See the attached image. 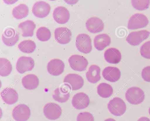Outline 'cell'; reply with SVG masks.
Here are the masks:
<instances>
[{
    "label": "cell",
    "mask_w": 150,
    "mask_h": 121,
    "mask_svg": "<svg viewBox=\"0 0 150 121\" xmlns=\"http://www.w3.org/2000/svg\"><path fill=\"white\" fill-rule=\"evenodd\" d=\"M125 97L127 101L130 104L138 105L144 101L145 94L140 88L132 87L127 90L125 94Z\"/></svg>",
    "instance_id": "1"
},
{
    "label": "cell",
    "mask_w": 150,
    "mask_h": 121,
    "mask_svg": "<svg viewBox=\"0 0 150 121\" xmlns=\"http://www.w3.org/2000/svg\"><path fill=\"white\" fill-rule=\"evenodd\" d=\"M76 45L78 50L84 54L89 53L92 50L91 40L90 36L85 33H81L77 36Z\"/></svg>",
    "instance_id": "2"
},
{
    "label": "cell",
    "mask_w": 150,
    "mask_h": 121,
    "mask_svg": "<svg viewBox=\"0 0 150 121\" xmlns=\"http://www.w3.org/2000/svg\"><path fill=\"white\" fill-rule=\"evenodd\" d=\"M110 112L116 116L122 115L125 112L126 106L124 101L119 97H115L111 100L108 104Z\"/></svg>",
    "instance_id": "3"
},
{
    "label": "cell",
    "mask_w": 150,
    "mask_h": 121,
    "mask_svg": "<svg viewBox=\"0 0 150 121\" xmlns=\"http://www.w3.org/2000/svg\"><path fill=\"white\" fill-rule=\"evenodd\" d=\"M149 20L144 15L140 13H136L129 18L127 28L130 30H134L144 28L149 23Z\"/></svg>",
    "instance_id": "4"
},
{
    "label": "cell",
    "mask_w": 150,
    "mask_h": 121,
    "mask_svg": "<svg viewBox=\"0 0 150 121\" xmlns=\"http://www.w3.org/2000/svg\"><path fill=\"white\" fill-rule=\"evenodd\" d=\"M63 82L64 84L72 90L80 89L84 84V80L82 77L78 74L74 73L67 75L64 79Z\"/></svg>",
    "instance_id": "5"
},
{
    "label": "cell",
    "mask_w": 150,
    "mask_h": 121,
    "mask_svg": "<svg viewBox=\"0 0 150 121\" xmlns=\"http://www.w3.org/2000/svg\"><path fill=\"white\" fill-rule=\"evenodd\" d=\"M30 113V108L27 105L20 104L13 109L12 115L16 121H26L29 118Z\"/></svg>",
    "instance_id": "6"
},
{
    "label": "cell",
    "mask_w": 150,
    "mask_h": 121,
    "mask_svg": "<svg viewBox=\"0 0 150 121\" xmlns=\"http://www.w3.org/2000/svg\"><path fill=\"white\" fill-rule=\"evenodd\" d=\"M71 67L73 70L79 71L85 70L88 64L87 59L84 57L78 54L71 56L68 59Z\"/></svg>",
    "instance_id": "7"
},
{
    "label": "cell",
    "mask_w": 150,
    "mask_h": 121,
    "mask_svg": "<svg viewBox=\"0 0 150 121\" xmlns=\"http://www.w3.org/2000/svg\"><path fill=\"white\" fill-rule=\"evenodd\" d=\"M43 112L46 118L50 120H54L60 116L62 110L60 106L57 104L49 103L44 106Z\"/></svg>",
    "instance_id": "8"
},
{
    "label": "cell",
    "mask_w": 150,
    "mask_h": 121,
    "mask_svg": "<svg viewBox=\"0 0 150 121\" xmlns=\"http://www.w3.org/2000/svg\"><path fill=\"white\" fill-rule=\"evenodd\" d=\"M150 34V32L145 30L133 31L129 34L126 40L130 45L137 46L146 39Z\"/></svg>",
    "instance_id": "9"
},
{
    "label": "cell",
    "mask_w": 150,
    "mask_h": 121,
    "mask_svg": "<svg viewBox=\"0 0 150 121\" xmlns=\"http://www.w3.org/2000/svg\"><path fill=\"white\" fill-rule=\"evenodd\" d=\"M34 65V61L32 57L22 56L18 58L17 62L16 68L18 72L22 74L31 71Z\"/></svg>",
    "instance_id": "10"
},
{
    "label": "cell",
    "mask_w": 150,
    "mask_h": 121,
    "mask_svg": "<svg viewBox=\"0 0 150 121\" xmlns=\"http://www.w3.org/2000/svg\"><path fill=\"white\" fill-rule=\"evenodd\" d=\"M51 9L50 5L48 3L43 1L36 2L33 5L32 11L36 17L43 18L49 14Z\"/></svg>",
    "instance_id": "11"
},
{
    "label": "cell",
    "mask_w": 150,
    "mask_h": 121,
    "mask_svg": "<svg viewBox=\"0 0 150 121\" xmlns=\"http://www.w3.org/2000/svg\"><path fill=\"white\" fill-rule=\"evenodd\" d=\"M54 33L56 40L60 44H67L71 40V32L67 27H61L57 28L55 29Z\"/></svg>",
    "instance_id": "12"
},
{
    "label": "cell",
    "mask_w": 150,
    "mask_h": 121,
    "mask_svg": "<svg viewBox=\"0 0 150 121\" xmlns=\"http://www.w3.org/2000/svg\"><path fill=\"white\" fill-rule=\"evenodd\" d=\"M71 102L73 106L75 109L81 110L86 108L88 106L90 99L86 94L83 92H80L73 96Z\"/></svg>",
    "instance_id": "13"
},
{
    "label": "cell",
    "mask_w": 150,
    "mask_h": 121,
    "mask_svg": "<svg viewBox=\"0 0 150 121\" xmlns=\"http://www.w3.org/2000/svg\"><path fill=\"white\" fill-rule=\"evenodd\" d=\"M86 25L87 30L90 33H96L101 32L104 25L102 20L95 17L89 18L86 21Z\"/></svg>",
    "instance_id": "14"
},
{
    "label": "cell",
    "mask_w": 150,
    "mask_h": 121,
    "mask_svg": "<svg viewBox=\"0 0 150 121\" xmlns=\"http://www.w3.org/2000/svg\"><path fill=\"white\" fill-rule=\"evenodd\" d=\"M64 67V64L62 60L54 59H52L48 63L47 69L50 74L54 76H57L63 72Z\"/></svg>",
    "instance_id": "15"
},
{
    "label": "cell",
    "mask_w": 150,
    "mask_h": 121,
    "mask_svg": "<svg viewBox=\"0 0 150 121\" xmlns=\"http://www.w3.org/2000/svg\"><path fill=\"white\" fill-rule=\"evenodd\" d=\"M18 34L13 28H9L3 33L2 39L4 43L8 46L14 45L19 40Z\"/></svg>",
    "instance_id": "16"
},
{
    "label": "cell",
    "mask_w": 150,
    "mask_h": 121,
    "mask_svg": "<svg viewBox=\"0 0 150 121\" xmlns=\"http://www.w3.org/2000/svg\"><path fill=\"white\" fill-rule=\"evenodd\" d=\"M53 16L57 23L63 24L68 21L70 16L69 12L66 8L62 6H59L54 10Z\"/></svg>",
    "instance_id": "17"
},
{
    "label": "cell",
    "mask_w": 150,
    "mask_h": 121,
    "mask_svg": "<svg viewBox=\"0 0 150 121\" xmlns=\"http://www.w3.org/2000/svg\"><path fill=\"white\" fill-rule=\"evenodd\" d=\"M56 89L52 94V97L55 101L60 103L67 102L70 97L69 88L66 85Z\"/></svg>",
    "instance_id": "18"
},
{
    "label": "cell",
    "mask_w": 150,
    "mask_h": 121,
    "mask_svg": "<svg viewBox=\"0 0 150 121\" xmlns=\"http://www.w3.org/2000/svg\"><path fill=\"white\" fill-rule=\"evenodd\" d=\"M1 96L4 101L6 104L12 105L17 101L18 96L14 89L7 87L4 89L1 93Z\"/></svg>",
    "instance_id": "19"
},
{
    "label": "cell",
    "mask_w": 150,
    "mask_h": 121,
    "mask_svg": "<svg viewBox=\"0 0 150 121\" xmlns=\"http://www.w3.org/2000/svg\"><path fill=\"white\" fill-rule=\"evenodd\" d=\"M102 76L105 79L112 82L117 81L121 76V72L117 68L109 66L103 70Z\"/></svg>",
    "instance_id": "20"
},
{
    "label": "cell",
    "mask_w": 150,
    "mask_h": 121,
    "mask_svg": "<svg viewBox=\"0 0 150 121\" xmlns=\"http://www.w3.org/2000/svg\"><path fill=\"white\" fill-rule=\"evenodd\" d=\"M104 57L105 59L108 62L112 64H117L121 61V54L118 49L112 47L105 51Z\"/></svg>",
    "instance_id": "21"
},
{
    "label": "cell",
    "mask_w": 150,
    "mask_h": 121,
    "mask_svg": "<svg viewBox=\"0 0 150 121\" xmlns=\"http://www.w3.org/2000/svg\"><path fill=\"white\" fill-rule=\"evenodd\" d=\"M93 42L95 48L99 51H102L110 45L111 40L108 35L102 33L96 35Z\"/></svg>",
    "instance_id": "22"
},
{
    "label": "cell",
    "mask_w": 150,
    "mask_h": 121,
    "mask_svg": "<svg viewBox=\"0 0 150 121\" xmlns=\"http://www.w3.org/2000/svg\"><path fill=\"white\" fill-rule=\"evenodd\" d=\"M22 83L25 88L32 90L38 87L39 84V80L38 77L35 75L29 74L23 78Z\"/></svg>",
    "instance_id": "23"
},
{
    "label": "cell",
    "mask_w": 150,
    "mask_h": 121,
    "mask_svg": "<svg viewBox=\"0 0 150 121\" xmlns=\"http://www.w3.org/2000/svg\"><path fill=\"white\" fill-rule=\"evenodd\" d=\"M100 69V67L96 65H92L89 67L86 73V77L88 81L92 83H96L101 79Z\"/></svg>",
    "instance_id": "24"
},
{
    "label": "cell",
    "mask_w": 150,
    "mask_h": 121,
    "mask_svg": "<svg viewBox=\"0 0 150 121\" xmlns=\"http://www.w3.org/2000/svg\"><path fill=\"white\" fill-rule=\"evenodd\" d=\"M36 25L32 20H27L20 23L18 27L22 30V36L32 37L33 35Z\"/></svg>",
    "instance_id": "25"
},
{
    "label": "cell",
    "mask_w": 150,
    "mask_h": 121,
    "mask_svg": "<svg viewBox=\"0 0 150 121\" xmlns=\"http://www.w3.org/2000/svg\"><path fill=\"white\" fill-rule=\"evenodd\" d=\"M29 9L28 6L24 4H20L15 7L12 10L13 16L18 19L26 17L28 14Z\"/></svg>",
    "instance_id": "26"
},
{
    "label": "cell",
    "mask_w": 150,
    "mask_h": 121,
    "mask_svg": "<svg viewBox=\"0 0 150 121\" xmlns=\"http://www.w3.org/2000/svg\"><path fill=\"white\" fill-rule=\"evenodd\" d=\"M97 89L98 94L103 98H106L110 97L113 92L112 86L105 83H102L99 84Z\"/></svg>",
    "instance_id": "27"
},
{
    "label": "cell",
    "mask_w": 150,
    "mask_h": 121,
    "mask_svg": "<svg viewBox=\"0 0 150 121\" xmlns=\"http://www.w3.org/2000/svg\"><path fill=\"white\" fill-rule=\"evenodd\" d=\"M20 50L22 52L30 53L35 50L36 46L35 43L31 40H26L21 42L18 45Z\"/></svg>",
    "instance_id": "28"
},
{
    "label": "cell",
    "mask_w": 150,
    "mask_h": 121,
    "mask_svg": "<svg viewBox=\"0 0 150 121\" xmlns=\"http://www.w3.org/2000/svg\"><path fill=\"white\" fill-rule=\"evenodd\" d=\"M12 70V66L10 62L6 59L0 58V75L6 76L8 75Z\"/></svg>",
    "instance_id": "29"
},
{
    "label": "cell",
    "mask_w": 150,
    "mask_h": 121,
    "mask_svg": "<svg viewBox=\"0 0 150 121\" xmlns=\"http://www.w3.org/2000/svg\"><path fill=\"white\" fill-rule=\"evenodd\" d=\"M36 35L39 40L44 42L49 40L51 36V33L48 28L45 27H42L37 30Z\"/></svg>",
    "instance_id": "30"
},
{
    "label": "cell",
    "mask_w": 150,
    "mask_h": 121,
    "mask_svg": "<svg viewBox=\"0 0 150 121\" xmlns=\"http://www.w3.org/2000/svg\"><path fill=\"white\" fill-rule=\"evenodd\" d=\"M132 4L135 9L143 11L148 8L149 6L150 1L149 0H132Z\"/></svg>",
    "instance_id": "31"
},
{
    "label": "cell",
    "mask_w": 150,
    "mask_h": 121,
    "mask_svg": "<svg viewBox=\"0 0 150 121\" xmlns=\"http://www.w3.org/2000/svg\"><path fill=\"white\" fill-rule=\"evenodd\" d=\"M140 53L144 58L150 59V40L146 41L142 45Z\"/></svg>",
    "instance_id": "32"
},
{
    "label": "cell",
    "mask_w": 150,
    "mask_h": 121,
    "mask_svg": "<svg viewBox=\"0 0 150 121\" xmlns=\"http://www.w3.org/2000/svg\"><path fill=\"white\" fill-rule=\"evenodd\" d=\"M76 121H94L93 115L88 112L80 113L78 115Z\"/></svg>",
    "instance_id": "33"
},
{
    "label": "cell",
    "mask_w": 150,
    "mask_h": 121,
    "mask_svg": "<svg viewBox=\"0 0 150 121\" xmlns=\"http://www.w3.org/2000/svg\"><path fill=\"white\" fill-rule=\"evenodd\" d=\"M141 75L145 81L150 82V66L146 67L142 69Z\"/></svg>",
    "instance_id": "34"
},
{
    "label": "cell",
    "mask_w": 150,
    "mask_h": 121,
    "mask_svg": "<svg viewBox=\"0 0 150 121\" xmlns=\"http://www.w3.org/2000/svg\"><path fill=\"white\" fill-rule=\"evenodd\" d=\"M137 121H150V120L147 117H143L140 118Z\"/></svg>",
    "instance_id": "35"
},
{
    "label": "cell",
    "mask_w": 150,
    "mask_h": 121,
    "mask_svg": "<svg viewBox=\"0 0 150 121\" xmlns=\"http://www.w3.org/2000/svg\"><path fill=\"white\" fill-rule=\"evenodd\" d=\"M104 121H116L114 119H113L109 118H108V119L105 120Z\"/></svg>",
    "instance_id": "36"
},
{
    "label": "cell",
    "mask_w": 150,
    "mask_h": 121,
    "mask_svg": "<svg viewBox=\"0 0 150 121\" xmlns=\"http://www.w3.org/2000/svg\"><path fill=\"white\" fill-rule=\"evenodd\" d=\"M149 113L150 115V107L149 108Z\"/></svg>",
    "instance_id": "37"
}]
</instances>
